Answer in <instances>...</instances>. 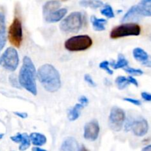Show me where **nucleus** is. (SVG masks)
I'll return each instance as SVG.
<instances>
[{"label":"nucleus","instance_id":"obj_1","mask_svg":"<svg viewBox=\"0 0 151 151\" xmlns=\"http://www.w3.org/2000/svg\"><path fill=\"white\" fill-rule=\"evenodd\" d=\"M37 76L44 89L49 92H55L61 86L60 74L52 65L47 63L40 66Z\"/></svg>","mask_w":151,"mask_h":151},{"label":"nucleus","instance_id":"obj_2","mask_svg":"<svg viewBox=\"0 0 151 151\" xmlns=\"http://www.w3.org/2000/svg\"><path fill=\"white\" fill-rule=\"evenodd\" d=\"M36 70L32 63V60L27 56L23 58V63L19 71V81L21 86L32 95L37 94V86L35 78H36Z\"/></svg>","mask_w":151,"mask_h":151},{"label":"nucleus","instance_id":"obj_3","mask_svg":"<svg viewBox=\"0 0 151 151\" xmlns=\"http://www.w3.org/2000/svg\"><path fill=\"white\" fill-rule=\"evenodd\" d=\"M83 26V16L80 12H72L62 20L60 28L66 33H76Z\"/></svg>","mask_w":151,"mask_h":151},{"label":"nucleus","instance_id":"obj_4","mask_svg":"<svg viewBox=\"0 0 151 151\" xmlns=\"http://www.w3.org/2000/svg\"><path fill=\"white\" fill-rule=\"evenodd\" d=\"M92 39L87 35H76L69 38L64 43V47L68 51L81 52L85 51L91 47Z\"/></svg>","mask_w":151,"mask_h":151},{"label":"nucleus","instance_id":"obj_5","mask_svg":"<svg viewBox=\"0 0 151 151\" xmlns=\"http://www.w3.org/2000/svg\"><path fill=\"white\" fill-rule=\"evenodd\" d=\"M141 33V27L137 23H125L115 27L110 32V38L112 39L123 38L126 36H137Z\"/></svg>","mask_w":151,"mask_h":151},{"label":"nucleus","instance_id":"obj_6","mask_svg":"<svg viewBox=\"0 0 151 151\" xmlns=\"http://www.w3.org/2000/svg\"><path fill=\"white\" fill-rule=\"evenodd\" d=\"M8 39L10 44L14 47H20L23 40V30L21 19L18 17H15L13 22L9 27Z\"/></svg>","mask_w":151,"mask_h":151},{"label":"nucleus","instance_id":"obj_7","mask_svg":"<svg viewBox=\"0 0 151 151\" xmlns=\"http://www.w3.org/2000/svg\"><path fill=\"white\" fill-rule=\"evenodd\" d=\"M0 60L3 67L10 72H14L19 66V55L13 47H8L1 56Z\"/></svg>","mask_w":151,"mask_h":151},{"label":"nucleus","instance_id":"obj_8","mask_svg":"<svg viewBox=\"0 0 151 151\" xmlns=\"http://www.w3.org/2000/svg\"><path fill=\"white\" fill-rule=\"evenodd\" d=\"M125 119V113L122 109L118 107L112 108L109 118V124L111 129L114 131H121Z\"/></svg>","mask_w":151,"mask_h":151},{"label":"nucleus","instance_id":"obj_9","mask_svg":"<svg viewBox=\"0 0 151 151\" xmlns=\"http://www.w3.org/2000/svg\"><path fill=\"white\" fill-rule=\"evenodd\" d=\"M100 134V125L97 120L87 122L84 127V138L89 141H95Z\"/></svg>","mask_w":151,"mask_h":151},{"label":"nucleus","instance_id":"obj_10","mask_svg":"<svg viewBox=\"0 0 151 151\" xmlns=\"http://www.w3.org/2000/svg\"><path fill=\"white\" fill-rule=\"evenodd\" d=\"M130 128L133 131L134 135L142 137L145 136L148 132L149 125L146 119H138L134 120V122H131Z\"/></svg>","mask_w":151,"mask_h":151},{"label":"nucleus","instance_id":"obj_11","mask_svg":"<svg viewBox=\"0 0 151 151\" xmlns=\"http://www.w3.org/2000/svg\"><path fill=\"white\" fill-rule=\"evenodd\" d=\"M10 139L13 142L16 143H20L19 145V150H25L29 148L30 145L31 140L29 136L27 134H17L16 136L10 137Z\"/></svg>","mask_w":151,"mask_h":151},{"label":"nucleus","instance_id":"obj_12","mask_svg":"<svg viewBox=\"0 0 151 151\" xmlns=\"http://www.w3.org/2000/svg\"><path fill=\"white\" fill-rule=\"evenodd\" d=\"M66 13H67V10L66 8H60L51 13L48 16H45L44 18H45L46 22L48 23H56V22L62 20L65 17Z\"/></svg>","mask_w":151,"mask_h":151},{"label":"nucleus","instance_id":"obj_13","mask_svg":"<svg viewBox=\"0 0 151 151\" xmlns=\"http://www.w3.org/2000/svg\"><path fill=\"white\" fill-rule=\"evenodd\" d=\"M142 16L140 14L137 5H134L132 6V7L128 10V12L125 14V16L122 17V21L123 22H134V21L139 20V19H141Z\"/></svg>","mask_w":151,"mask_h":151},{"label":"nucleus","instance_id":"obj_14","mask_svg":"<svg viewBox=\"0 0 151 151\" xmlns=\"http://www.w3.org/2000/svg\"><path fill=\"white\" fill-rule=\"evenodd\" d=\"M60 150L63 151H76L80 150L79 144L73 137H67L63 140Z\"/></svg>","mask_w":151,"mask_h":151},{"label":"nucleus","instance_id":"obj_15","mask_svg":"<svg viewBox=\"0 0 151 151\" xmlns=\"http://www.w3.org/2000/svg\"><path fill=\"white\" fill-rule=\"evenodd\" d=\"M60 6L61 4L56 0H50L47 1L43 6V15L45 17L52 12L60 9Z\"/></svg>","mask_w":151,"mask_h":151},{"label":"nucleus","instance_id":"obj_16","mask_svg":"<svg viewBox=\"0 0 151 151\" xmlns=\"http://www.w3.org/2000/svg\"><path fill=\"white\" fill-rule=\"evenodd\" d=\"M133 56L135 58V60L141 63L143 66L147 63V61L150 59V55L147 54V52H145L143 49L139 48V47L135 48L133 50Z\"/></svg>","mask_w":151,"mask_h":151},{"label":"nucleus","instance_id":"obj_17","mask_svg":"<svg viewBox=\"0 0 151 151\" xmlns=\"http://www.w3.org/2000/svg\"><path fill=\"white\" fill-rule=\"evenodd\" d=\"M138 10L142 16H151V0H142L137 4Z\"/></svg>","mask_w":151,"mask_h":151},{"label":"nucleus","instance_id":"obj_18","mask_svg":"<svg viewBox=\"0 0 151 151\" xmlns=\"http://www.w3.org/2000/svg\"><path fill=\"white\" fill-rule=\"evenodd\" d=\"M83 107L84 106L81 103H78V104H76L75 106H73L72 109H69L68 111L67 114L69 120L73 122V121L78 119L79 118L80 115H81V112Z\"/></svg>","mask_w":151,"mask_h":151},{"label":"nucleus","instance_id":"obj_19","mask_svg":"<svg viewBox=\"0 0 151 151\" xmlns=\"http://www.w3.org/2000/svg\"><path fill=\"white\" fill-rule=\"evenodd\" d=\"M29 138H30L31 142L32 143V145L38 146V147L44 145L47 142V138L45 136L39 134V133H32L29 135Z\"/></svg>","mask_w":151,"mask_h":151},{"label":"nucleus","instance_id":"obj_20","mask_svg":"<svg viewBox=\"0 0 151 151\" xmlns=\"http://www.w3.org/2000/svg\"><path fill=\"white\" fill-rule=\"evenodd\" d=\"M91 22L92 24L93 28L96 31H103L106 29L105 24L107 23V21L104 19H98L95 16L91 17Z\"/></svg>","mask_w":151,"mask_h":151},{"label":"nucleus","instance_id":"obj_21","mask_svg":"<svg viewBox=\"0 0 151 151\" xmlns=\"http://www.w3.org/2000/svg\"><path fill=\"white\" fill-rule=\"evenodd\" d=\"M80 4L83 7L96 9L102 7L103 5V3L100 0H81Z\"/></svg>","mask_w":151,"mask_h":151},{"label":"nucleus","instance_id":"obj_22","mask_svg":"<svg viewBox=\"0 0 151 151\" xmlns=\"http://www.w3.org/2000/svg\"><path fill=\"white\" fill-rule=\"evenodd\" d=\"M128 65V61L126 60L124 55H119V57H118V60L115 63H112L111 66L114 69H121V68H125Z\"/></svg>","mask_w":151,"mask_h":151},{"label":"nucleus","instance_id":"obj_23","mask_svg":"<svg viewBox=\"0 0 151 151\" xmlns=\"http://www.w3.org/2000/svg\"><path fill=\"white\" fill-rule=\"evenodd\" d=\"M115 83L116 84V86L119 89L122 90L126 88L129 84H131L128 78H126L125 76H119L116 78Z\"/></svg>","mask_w":151,"mask_h":151},{"label":"nucleus","instance_id":"obj_24","mask_svg":"<svg viewBox=\"0 0 151 151\" xmlns=\"http://www.w3.org/2000/svg\"><path fill=\"white\" fill-rule=\"evenodd\" d=\"M100 13H101L102 15L109 18V19H111V18L114 17V13L113 8L109 4H106L104 7L100 10Z\"/></svg>","mask_w":151,"mask_h":151},{"label":"nucleus","instance_id":"obj_25","mask_svg":"<svg viewBox=\"0 0 151 151\" xmlns=\"http://www.w3.org/2000/svg\"><path fill=\"white\" fill-rule=\"evenodd\" d=\"M125 69V72H126L127 73L129 74V75H135V76H139V75H143V73H144V72L140 69H134V68L128 67L125 68V69Z\"/></svg>","mask_w":151,"mask_h":151},{"label":"nucleus","instance_id":"obj_26","mask_svg":"<svg viewBox=\"0 0 151 151\" xmlns=\"http://www.w3.org/2000/svg\"><path fill=\"white\" fill-rule=\"evenodd\" d=\"M109 62L107 61V60H104V61H102L101 63H100L99 66H100V69H103V70L106 71L109 75H113V70L111 69H110L109 67Z\"/></svg>","mask_w":151,"mask_h":151},{"label":"nucleus","instance_id":"obj_27","mask_svg":"<svg viewBox=\"0 0 151 151\" xmlns=\"http://www.w3.org/2000/svg\"><path fill=\"white\" fill-rule=\"evenodd\" d=\"M9 80H10V82L11 83V85L13 86V87H16V88H20V83H19V81H17V79H16V76L15 75H10V78H9Z\"/></svg>","mask_w":151,"mask_h":151},{"label":"nucleus","instance_id":"obj_28","mask_svg":"<svg viewBox=\"0 0 151 151\" xmlns=\"http://www.w3.org/2000/svg\"><path fill=\"white\" fill-rule=\"evenodd\" d=\"M5 32V19L4 15L0 13V33Z\"/></svg>","mask_w":151,"mask_h":151},{"label":"nucleus","instance_id":"obj_29","mask_svg":"<svg viewBox=\"0 0 151 151\" xmlns=\"http://www.w3.org/2000/svg\"><path fill=\"white\" fill-rule=\"evenodd\" d=\"M84 80H85L86 82L88 85L91 86L95 87L96 86H97L96 85L95 82L94 81V80L92 79V78H91L89 75H88V74L85 75V76H84Z\"/></svg>","mask_w":151,"mask_h":151},{"label":"nucleus","instance_id":"obj_30","mask_svg":"<svg viewBox=\"0 0 151 151\" xmlns=\"http://www.w3.org/2000/svg\"><path fill=\"white\" fill-rule=\"evenodd\" d=\"M6 44V35L5 32L0 33V51L4 48Z\"/></svg>","mask_w":151,"mask_h":151},{"label":"nucleus","instance_id":"obj_31","mask_svg":"<svg viewBox=\"0 0 151 151\" xmlns=\"http://www.w3.org/2000/svg\"><path fill=\"white\" fill-rule=\"evenodd\" d=\"M124 100L126 102H128V103H131L132 104L135 105V106H140L141 105V102L139 100H136V99L133 98H124Z\"/></svg>","mask_w":151,"mask_h":151},{"label":"nucleus","instance_id":"obj_32","mask_svg":"<svg viewBox=\"0 0 151 151\" xmlns=\"http://www.w3.org/2000/svg\"><path fill=\"white\" fill-rule=\"evenodd\" d=\"M143 100H145V101L147 102H151V94L148 92H146V91H143L141 94Z\"/></svg>","mask_w":151,"mask_h":151},{"label":"nucleus","instance_id":"obj_33","mask_svg":"<svg viewBox=\"0 0 151 151\" xmlns=\"http://www.w3.org/2000/svg\"><path fill=\"white\" fill-rule=\"evenodd\" d=\"M79 102L80 103H81L83 106H87V105L88 104V98H87L86 97H85V96H81V97H80Z\"/></svg>","mask_w":151,"mask_h":151},{"label":"nucleus","instance_id":"obj_34","mask_svg":"<svg viewBox=\"0 0 151 151\" xmlns=\"http://www.w3.org/2000/svg\"><path fill=\"white\" fill-rule=\"evenodd\" d=\"M128 80H129L131 84H133V85H134L135 86L138 87L139 83H138V82H137V81L135 79V78H133L132 76H129V77H128Z\"/></svg>","mask_w":151,"mask_h":151},{"label":"nucleus","instance_id":"obj_35","mask_svg":"<svg viewBox=\"0 0 151 151\" xmlns=\"http://www.w3.org/2000/svg\"><path fill=\"white\" fill-rule=\"evenodd\" d=\"M16 116H19V117L22 118V119H25V118L27 117V113H22V112H14Z\"/></svg>","mask_w":151,"mask_h":151},{"label":"nucleus","instance_id":"obj_36","mask_svg":"<svg viewBox=\"0 0 151 151\" xmlns=\"http://www.w3.org/2000/svg\"><path fill=\"white\" fill-rule=\"evenodd\" d=\"M32 150L33 151H45L44 149L41 148V147H38V146H35V147H34L33 148H32Z\"/></svg>","mask_w":151,"mask_h":151},{"label":"nucleus","instance_id":"obj_37","mask_svg":"<svg viewBox=\"0 0 151 151\" xmlns=\"http://www.w3.org/2000/svg\"><path fill=\"white\" fill-rule=\"evenodd\" d=\"M145 66H147V67H151V56L150 57V59L147 61V63L144 65Z\"/></svg>","mask_w":151,"mask_h":151},{"label":"nucleus","instance_id":"obj_38","mask_svg":"<svg viewBox=\"0 0 151 151\" xmlns=\"http://www.w3.org/2000/svg\"><path fill=\"white\" fill-rule=\"evenodd\" d=\"M142 150H144V151L150 150V151H151V145H147V146H146V147H145L144 148H142Z\"/></svg>","mask_w":151,"mask_h":151},{"label":"nucleus","instance_id":"obj_39","mask_svg":"<svg viewBox=\"0 0 151 151\" xmlns=\"http://www.w3.org/2000/svg\"><path fill=\"white\" fill-rule=\"evenodd\" d=\"M3 137H4V134H0V139H1L3 138Z\"/></svg>","mask_w":151,"mask_h":151},{"label":"nucleus","instance_id":"obj_40","mask_svg":"<svg viewBox=\"0 0 151 151\" xmlns=\"http://www.w3.org/2000/svg\"><path fill=\"white\" fill-rule=\"evenodd\" d=\"M149 38H150V40L151 41V34H150V35H149Z\"/></svg>","mask_w":151,"mask_h":151},{"label":"nucleus","instance_id":"obj_41","mask_svg":"<svg viewBox=\"0 0 151 151\" xmlns=\"http://www.w3.org/2000/svg\"><path fill=\"white\" fill-rule=\"evenodd\" d=\"M0 63H1V60H0Z\"/></svg>","mask_w":151,"mask_h":151},{"label":"nucleus","instance_id":"obj_42","mask_svg":"<svg viewBox=\"0 0 151 151\" xmlns=\"http://www.w3.org/2000/svg\"><path fill=\"white\" fill-rule=\"evenodd\" d=\"M63 1H66V0H63Z\"/></svg>","mask_w":151,"mask_h":151}]
</instances>
